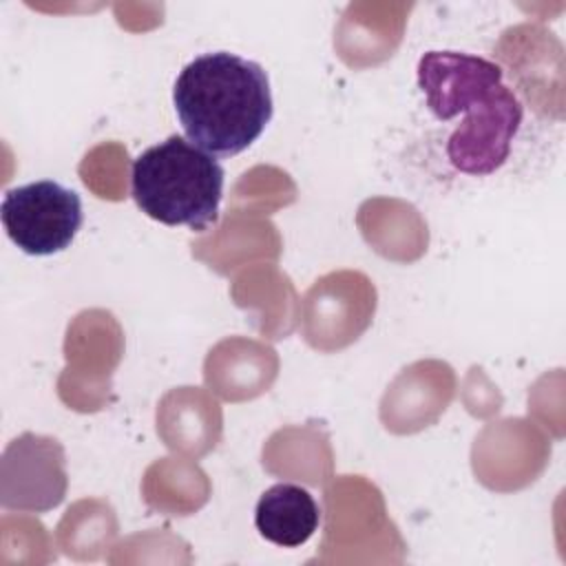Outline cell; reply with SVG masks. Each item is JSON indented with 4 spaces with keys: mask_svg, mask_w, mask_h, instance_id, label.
Segmentation results:
<instances>
[{
    "mask_svg": "<svg viewBox=\"0 0 566 566\" xmlns=\"http://www.w3.org/2000/svg\"><path fill=\"white\" fill-rule=\"evenodd\" d=\"M172 104L188 142L219 157L252 146L274 111L263 66L230 51L188 62L175 80Z\"/></svg>",
    "mask_w": 566,
    "mask_h": 566,
    "instance_id": "obj_1",
    "label": "cell"
},
{
    "mask_svg": "<svg viewBox=\"0 0 566 566\" xmlns=\"http://www.w3.org/2000/svg\"><path fill=\"white\" fill-rule=\"evenodd\" d=\"M321 511L312 493L292 482L272 484L256 502L254 526L268 542L296 548L318 528Z\"/></svg>",
    "mask_w": 566,
    "mask_h": 566,
    "instance_id": "obj_6",
    "label": "cell"
},
{
    "mask_svg": "<svg viewBox=\"0 0 566 566\" xmlns=\"http://www.w3.org/2000/svg\"><path fill=\"white\" fill-rule=\"evenodd\" d=\"M130 195L146 217L164 226L206 230L219 219L223 168L214 155L170 135L135 157Z\"/></svg>",
    "mask_w": 566,
    "mask_h": 566,
    "instance_id": "obj_2",
    "label": "cell"
},
{
    "mask_svg": "<svg viewBox=\"0 0 566 566\" xmlns=\"http://www.w3.org/2000/svg\"><path fill=\"white\" fill-rule=\"evenodd\" d=\"M0 219L7 237L31 256L66 250L82 221L80 195L53 179L9 188L2 197Z\"/></svg>",
    "mask_w": 566,
    "mask_h": 566,
    "instance_id": "obj_3",
    "label": "cell"
},
{
    "mask_svg": "<svg viewBox=\"0 0 566 566\" xmlns=\"http://www.w3.org/2000/svg\"><path fill=\"white\" fill-rule=\"evenodd\" d=\"M416 73L427 108L442 122L458 117L504 77L500 64L460 51H427Z\"/></svg>",
    "mask_w": 566,
    "mask_h": 566,
    "instance_id": "obj_5",
    "label": "cell"
},
{
    "mask_svg": "<svg viewBox=\"0 0 566 566\" xmlns=\"http://www.w3.org/2000/svg\"><path fill=\"white\" fill-rule=\"evenodd\" d=\"M464 119L453 128L447 142L451 166L464 175L484 177L495 172L511 155L520 130L524 108L506 84L462 111Z\"/></svg>",
    "mask_w": 566,
    "mask_h": 566,
    "instance_id": "obj_4",
    "label": "cell"
}]
</instances>
